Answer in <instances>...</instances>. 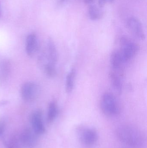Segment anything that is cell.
Here are the masks:
<instances>
[{"label": "cell", "mask_w": 147, "mask_h": 148, "mask_svg": "<svg viewBox=\"0 0 147 148\" xmlns=\"http://www.w3.org/2000/svg\"><path fill=\"white\" fill-rule=\"evenodd\" d=\"M117 136L123 143L134 147H140L145 142L143 133L140 130L130 125H123L117 129Z\"/></svg>", "instance_id": "6da1fadb"}, {"label": "cell", "mask_w": 147, "mask_h": 148, "mask_svg": "<svg viewBox=\"0 0 147 148\" xmlns=\"http://www.w3.org/2000/svg\"><path fill=\"white\" fill-rule=\"evenodd\" d=\"M119 51L124 63L132 60L138 53L139 46L133 40L126 36L120 39Z\"/></svg>", "instance_id": "7a4b0ae2"}, {"label": "cell", "mask_w": 147, "mask_h": 148, "mask_svg": "<svg viewBox=\"0 0 147 148\" xmlns=\"http://www.w3.org/2000/svg\"><path fill=\"white\" fill-rule=\"evenodd\" d=\"M102 112L108 116L117 115L120 111V107L114 96L110 93L103 95L100 103Z\"/></svg>", "instance_id": "3957f363"}, {"label": "cell", "mask_w": 147, "mask_h": 148, "mask_svg": "<svg viewBox=\"0 0 147 148\" xmlns=\"http://www.w3.org/2000/svg\"><path fill=\"white\" fill-rule=\"evenodd\" d=\"M39 91V88L37 84L33 82H26L21 87V97L25 101L31 102L38 97Z\"/></svg>", "instance_id": "277c9868"}, {"label": "cell", "mask_w": 147, "mask_h": 148, "mask_svg": "<svg viewBox=\"0 0 147 148\" xmlns=\"http://www.w3.org/2000/svg\"><path fill=\"white\" fill-rule=\"evenodd\" d=\"M78 132L81 142L87 147H91L97 141L98 134L95 129L83 127L79 129Z\"/></svg>", "instance_id": "5b68a950"}, {"label": "cell", "mask_w": 147, "mask_h": 148, "mask_svg": "<svg viewBox=\"0 0 147 148\" xmlns=\"http://www.w3.org/2000/svg\"><path fill=\"white\" fill-rule=\"evenodd\" d=\"M127 27L129 32L134 37L140 40H144L146 35L140 21L134 16H131L127 20Z\"/></svg>", "instance_id": "8992f818"}, {"label": "cell", "mask_w": 147, "mask_h": 148, "mask_svg": "<svg viewBox=\"0 0 147 148\" xmlns=\"http://www.w3.org/2000/svg\"><path fill=\"white\" fill-rule=\"evenodd\" d=\"M29 120L32 130L37 135H41L45 134L46 129L41 110H35L30 115Z\"/></svg>", "instance_id": "52a82bcc"}, {"label": "cell", "mask_w": 147, "mask_h": 148, "mask_svg": "<svg viewBox=\"0 0 147 148\" xmlns=\"http://www.w3.org/2000/svg\"><path fill=\"white\" fill-rule=\"evenodd\" d=\"M37 135L32 129H24L20 134V139L24 147L34 148L38 144Z\"/></svg>", "instance_id": "ba28073f"}, {"label": "cell", "mask_w": 147, "mask_h": 148, "mask_svg": "<svg viewBox=\"0 0 147 148\" xmlns=\"http://www.w3.org/2000/svg\"><path fill=\"white\" fill-rule=\"evenodd\" d=\"M110 63L112 71L120 74L121 75H123V66L125 63L119 50H114L112 52L110 55Z\"/></svg>", "instance_id": "9c48e42d"}, {"label": "cell", "mask_w": 147, "mask_h": 148, "mask_svg": "<svg viewBox=\"0 0 147 148\" xmlns=\"http://www.w3.org/2000/svg\"><path fill=\"white\" fill-rule=\"evenodd\" d=\"M46 49L47 63L56 66L58 58V50L54 42L51 38H49L47 40Z\"/></svg>", "instance_id": "30bf717a"}, {"label": "cell", "mask_w": 147, "mask_h": 148, "mask_svg": "<svg viewBox=\"0 0 147 148\" xmlns=\"http://www.w3.org/2000/svg\"><path fill=\"white\" fill-rule=\"evenodd\" d=\"M38 49V40L37 36L32 33L28 36L26 39V53L28 56L32 57L34 55Z\"/></svg>", "instance_id": "8fae6325"}, {"label": "cell", "mask_w": 147, "mask_h": 148, "mask_svg": "<svg viewBox=\"0 0 147 148\" xmlns=\"http://www.w3.org/2000/svg\"><path fill=\"white\" fill-rule=\"evenodd\" d=\"M11 63L7 60L0 62V84H3L7 82L11 72Z\"/></svg>", "instance_id": "7c38bea8"}, {"label": "cell", "mask_w": 147, "mask_h": 148, "mask_svg": "<svg viewBox=\"0 0 147 148\" xmlns=\"http://www.w3.org/2000/svg\"><path fill=\"white\" fill-rule=\"evenodd\" d=\"M122 76L112 70L110 72L109 78L111 86L114 90L118 95H121L122 92Z\"/></svg>", "instance_id": "4fadbf2b"}, {"label": "cell", "mask_w": 147, "mask_h": 148, "mask_svg": "<svg viewBox=\"0 0 147 148\" xmlns=\"http://www.w3.org/2000/svg\"><path fill=\"white\" fill-rule=\"evenodd\" d=\"M5 148H22L23 147L20 139V134L14 133L11 134L7 140L4 141Z\"/></svg>", "instance_id": "5bb4252c"}, {"label": "cell", "mask_w": 147, "mask_h": 148, "mask_svg": "<svg viewBox=\"0 0 147 148\" xmlns=\"http://www.w3.org/2000/svg\"><path fill=\"white\" fill-rule=\"evenodd\" d=\"M76 76V71L72 69L67 74L66 78L65 90L68 94H70L73 90Z\"/></svg>", "instance_id": "9a60e30c"}, {"label": "cell", "mask_w": 147, "mask_h": 148, "mask_svg": "<svg viewBox=\"0 0 147 148\" xmlns=\"http://www.w3.org/2000/svg\"><path fill=\"white\" fill-rule=\"evenodd\" d=\"M90 18L93 21L100 20L102 18L104 12L101 9L95 5H90L88 9Z\"/></svg>", "instance_id": "2e32d148"}, {"label": "cell", "mask_w": 147, "mask_h": 148, "mask_svg": "<svg viewBox=\"0 0 147 148\" xmlns=\"http://www.w3.org/2000/svg\"><path fill=\"white\" fill-rule=\"evenodd\" d=\"M58 105L55 101H51L49 103L48 106L47 113V121L48 123H51L57 117L58 115Z\"/></svg>", "instance_id": "e0dca14e"}, {"label": "cell", "mask_w": 147, "mask_h": 148, "mask_svg": "<svg viewBox=\"0 0 147 148\" xmlns=\"http://www.w3.org/2000/svg\"><path fill=\"white\" fill-rule=\"evenodd\" d=\"M44 69L45 73L49 77H54L57 74L56 67L54 65L46 63L44 66Z\"/></svg>", "instance_id": "ac0fdd59"}, {"label": "cell", "mask_w": 147, "mask_h": 148, "mask_svg": "<svg viewBox=\"0 0 147 148\" xmlns=\"http://www.w3.org/2000/svg\"><path fill=\"white\" fill-rule=\"evenodd\" d=\"M6 123L4 121H0V137L3 134L6 129Z\"/></svg>", "instance_id": "d6986e66"}, {"label": "cell", "mask_w": 147, "mask_h": 148, "mask_svg": "<svg viewBox=\"0 0 147 148\" xmlns=\"http://www.w3.org/2000/svg\"><path fill=\"white\" fill-rule=\"evenodd\" d=\"M115 0H98V4L99 7L102 8L103 7L107 2L112 3L114 2Z\"/></svg>", "instance_id": "ffe728a7"}, {"label": "cell", "mask_w": 147, "mask_h": 148, "mask_svg": "<svg viewBox=\"0 0 147 148\" xmlns=\"http://www.w3.org/2000/svg\"><path fill=\"white\" fill-rule=\"evenodd\" d=\"M8 102H9L7 101H6V100H1V101H0V107L7 105Z\"/></svg>", "instance_id": "44dd1931"}, {"label": "cell", "mask_w": 147, "mask_h": 148, "mask_svg": "<svg viewBox=\"0 0 147 148\" xmlns=\"http://www.w3.org/2000/svg\"><path fill=\"white\" fill-rule=\"evenodd\" d=\"M94 0H84V2L86 4H89L91 3Z\"/></svg>", "instance_id": "7402d4cb"}, {"label": "cell", "mask_w": 147, "mask_h": 148, "mask_svg": "<svg viewBox=\"0 0 147 148\" xmlns=\"http://www.w3.org/2000/svg\"><path fill=\"white\" fill-rule=\"evenodd\" d=\"M1 4H0V16H1Z\"/></svg>", "instance_id": "603a6c76"}, {"label": "cell", "mask_w": 147, "mask_h": 148, "mask_svg": "<svg viewBox=\"0 0 147 148\" xmlns=\"http://www.w3.org/2000/svg\"><path fill=\"white\" fill-rule=\"evenodd\" d=\"M60 2H63L65 0H60Z\"/></svg>", "instance_id": "cb8c5ba5"}]
</instances>
